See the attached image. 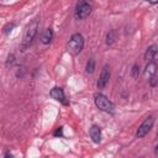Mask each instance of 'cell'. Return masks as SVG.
I'll return each instance as SVG.
<instances>
[{
    "label": "cell",
    "instance_id": "cell-1",
    "mask_svg": "<svg viewBox=\"0 0 158 158\" xmlns=\"http://www.w3.org/2000/svg\"><path fill=\"white\" fill-rule=\"evenodd\" d=\"M37 30H38V19H33L28 23V26L25 31V35H23V38L21 42V49L22 51H26L31 46L32 41L35 40V37L37 35Z\"/></svg>",
    "mask_w": 158,
    "mask_h": 158
},
{
    "label": "cell",
    "instance_id": "cell-2",
    "mask_svg": "<svg viewBox=\"0 0 158 158\" xmlns=\"http://www.w3.org/2000/svg\"><path fill=\"white\" fill-rule=\"evenodd\" d=\"M67 48L70 54H73V56L79 54L84 48V37L80 33H74L70 37V40L67 44Z\"/></svg>",
    "mask_w": 158,
    "mask_h": 158
},
{
    "label": "cell",
    "instance_id": "cell-3",
    "mask_svg": "<svg viewBox=\"0 0 158 158\" xmlns=\"http://www.w3.org/2000/svg\"><path fill=\"white\" fill-rule=\"evenodd\" d=\"M94 102L96 105V107L104 112H109V114H112L115 111V105L112 104V101L105 96L104 94H95L94 96Z\"/></svg>",
    "mask_w": 158,
    "mask_h": 158
},
{
    "label": "cell",
    "instance_id": "cell-4",
    "mask_svg": "<svg viewBox=\"0 0 158 158\" xmlns=\"http://www.w3.org/2000/svg\"><path fill=\"white\" fill-rule=\"evenodd\" d=\"M153 123H154V117H153V116H148V117L139 125V127H138V130H137V132H136V137H137V138L144 137V136L151 131V128L153 127Z\"/></svg>",
    "mask_w": 158,
    "mask_h": 158
},
{
    "label": "cell",
    "instance_id": "cell-5",
    "mask_svg": "<svg viewBox=\"0 0 158 158\" xmlns=\"http://www.w3.org/2000/svg\"><path fill=\"white\" fill-rule=\"evenodd\" d=\"M90 12H91V6H90L88 2L83 1V2H79V4L77 5L75 11H74V16H75V19H78V20H83V19H85L86 16H89Z\"/></svg>",
    "mask_w": 158,
    "mask_h": 158
},
{
    "label": "cell",
    "instance_id": "cell-6",
    "mask_svg": "<svg viewBox=\"0 0 158 158\" xmlns=\"http://www.w3.org/2000/svg\"><path fill=\"white\" fill-rule=\"evenodd\" d=\"M110 75H111V73H110V67H109V65H104V68H102V70H101V73H100V77H99V79H98V83H96L98 89H104V88L107 85L109 79H110Z\"/></svg>",
    "mask_w": 158,
    "mask_h": 158
},
{
    "label": "cell",
    "instance_id": "cell-7",
    "mask_svg": "<svg viewBox=\"0 0 158 158\" xmlns=\"http://www.w3.org/2000/svg\"><path fill=\"white\" fill-rule=\"evenodd\" d=\"M156 73H157V64H156L153 60L148 62L147 65H146V68H144V70H143V77H144V79L149 80L151 78H153V77L156 75Z\"/></svg>",
    "mask_w": 158,
    "mask_h": 158
},
{
    "label": "cell",
    "instance_id": "cell-8",
    "mask_svg": "<svg viewBox=\"0 0 158 158\" xmlns=\"http://www.w3.org/2000/svg\"><path fill=\"white\" fill-rule=\"evenodd\" d=\"M51 96L54 99V100H57V101H62V102H64V104H67L65 102V95H64V91H63V89L62 88H59V86H54L52 90H51Z\"/></svg>",
    "mask_w": 158,
    "mask_h": 158
},
{
    "label": "cell",
    "instance_id": "cell-9",
    "mask_svg": "<svg viewBox=\"0 0 158 158\" xmlns=\"http://www.w3.org/2000/svg\"><path fill=\"white\" fill-rule=\"evenodd\" d=\"M89 135H90L91 139H93L95 143H99V142L101 141V130H100L99 126L93 125V126L90 127V130H89Z\"/></svg>",
    "mask_w": 158,
    "mask_h": 158
},
{
    "label": "cell",
    "instance_id": "cell-10",
    "mask_svg": "<svg viewBox=\"0 0 158 158\" xmlns=\"http://www.w3.org/2000/svg\"><path fill=\"white\" fill-rule=\"evenodd\" d=\"M157 52H158V47H157L156 44L149 46V47L147 48L146 53H144V59H146V60H148V62L153 60V59H154V57H156V54H157Z\"/></svg>",
    "mask_w": 158,
    "mask_h": 158
},
{
    "label": "cell",
    "instance_id": "cell-11",
    "mask_svg": "<svg viewBox=\"0 0 158 158\" xmlns=\"http://www.w3.org/2000/svg\"><path fill=\"white\" fill-rule=\"evenodd\" d=\"M52 38H53V31H52V28H47L41 36V42L43 44H48V43H51Z\"/></svg>",
    "mask_w": 158,
    "mask_h": 158
},
{
    "label": "cell",
    "instance_id": "cell-12",
    "mask_svg": "<svg viewBox=\"0 0 158 158\" xmlns=\"http://www.w3.org/2000/svg\"><path fill=\"white\" fill-rule=\"evenodd\" d=\"M115 40H116V31H115V30L109 31V32H107V35H106V41H105V42H106V44H107V46L114 44Z\"/></svg>",
    "mask_w": 158,
    "mask_h": 158
},
{
    "label": "cell",
    "instance_id": "cell-13",
    "mask_svg": "<svg viewBox=\"0 0 158 158\" xmlns=\"http://www.w3.org/2000/svg\"><path fill=\"white\" fill-rule=\"evenodd\" d=\"M85 70H86V73H89V74L94 73V70H95V60H94V58H90V59L88 60L86 67H85Z\"/></svg>",
    "mask_w": 158,
    "mask_h": 158
},
{
    "label": "cell",
    "instance_id": "cell-14",
    "mask_svg": "<svg viewBox=\"0 0 158 158\" xmlns=\"http://www.w3.org/2000/svg\"><path fill=\"white\" fill-rule=\"evenodd\" d=\"M138 75H139V65L138 64H133L132 69H131V77L136 79V78H138Z\"/></svg>",
    "mask_w": 158,
    "mask_h": 158
},
{
    "label": "cell",
    "instance_id": "cell-15",
    "mask_svg": "<svg viewBox=\"0 0 158 158\" xmlns=\"http://www.w3.org/2000/svg\"><path fill=\"white\" fill-rule=\"evenodd\" d=\"M54 136H62V127H58L57 131L54 132Z\"/></svg>",
    "mask_w": 158,
    "mask_h": 158
},
{
    "label": "cell",
    "instance_id": "cell-16",
    "mask_svg": "<svg viewBox=\"0 0 158 158\" xmlns=\"http://www.w3.org/2000/svg\"><path fill=\"white\" fill-rule=\"evenodd\" d=\"M149 81H151V85H152V86H154V85L157 84V80H156V78H154V77H153V78H151V79H149Z\"/></svg>",
    "mask_w": 158,
    "mask_h": 158
},
{
    "label": "cell",
    "instance_id": "cell-17",
    "mask_svg": "<svg viewBox=\"0 0 158 158\" xmlns=\"http://www.w3.org/2000/svg\"><path fill=\"white\" fill-rule=\"evenodd\" d=\"M147 1L151 4H158V0H147Z\"/></svg>",
    "mask_w": 158,
    "mask_h": 158
},
{
    "label": "cell",
    "instance_id": "cell-18",
    "mask_svg": "<svg viewBox=\"0 0 158 158\" xmlns=\"http://www.w3.org/2000/svg\"><path fill=\"white\" fill-rule=\"evenodd\" d=\"M154 154H156V157H158V144L156 146V149H154Z\"/></svg>",
    "mask_w": 158,
    "mask_h": 158
},
{
    "label": "cell",
    "instance_id": "cell-19",
    "mask_svg": "<svg viewBox=\"0 0 158 158\" xmlns=\"http://www.w3.org/2000/svg\"><path fill=\"white\" fill-rule=\"evenodd\" d=\"M78 1H79V2H83V1H84V0H78Z\"/></svg>",
    "mask_w": 158,
    "mask_h": 158
},
{
    "label": "cell",
    "instance_id": "cell-20",
    "mask_svg": "<svg viewBox=\"0 0 158 158\" xmlns=\"http://www.w3.org/2000/svg\"><path fill=\"white\" fill-rule=\"evenodd\" d=\"M157 137H158V132H157Z\"/></svg>",
    "mask_w": 158,
    "mask_h": 158
}]
</instances>
